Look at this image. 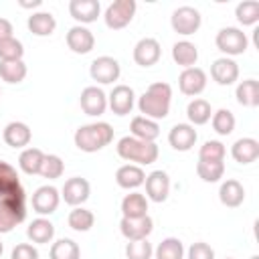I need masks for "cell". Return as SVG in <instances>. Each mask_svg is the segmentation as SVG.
Listing matches in <instances>:
<instances>
[{
    "instance_id": "cell-22",
    "label": "cell",
    "mask_w": 259,
    "mask_h": 259,
    "mask_svg": "<svg viewBox=\"0 0 259 259\" xmlns=\"http://www.w3.org/2000/svg\"><path fill=\"white\" fill-rule=\"evenodd\" d=\"M22 192H24V188L20 186L16 168L10 166L8 162L0 160V200L2 198H8V196L22 194Z\"/></svg>"
},
{
    "instance_id": "cell-29",
    "label": "cell",
    "mask_w": 259,
    "mask_h": 259,
    "mask_svg": "<svg viewBox=\"0 0 259 259\" xmlns=\"http://www.w3.org/2000/svg\"><path fill=\"white\" fill-rule=\"evenodd\" d=\"M148 214V198L142 192H130L121 200V217L125 219H140Z\"/></svg>"
},
{
    "instance_id": "cell-37",
    "label": "cell",
    "mask_w": 259,
    "mask_h": 259,
    "mask_svg": "<svg viewBox=\"0 0 259 259\" xmlns=\"http://www.w3.org/2000/svg\"><path fill=\"white\" fill-rule=\"evenodd\" d=\"M235 16L239 24L243 26H253L259 22V2L257 0H243L235 8Z\"/></svg>"
},
{
    "instance_id": "cell-6",
    "label": "cell",
    "mask_w": 259,
    "mask_h": 259,
    "mask_svg": "<svg viewBox=\"0 0 259 259\" xmlns=\"http://www.w3.org/2000/svg\"><path fill=\"white\" fill-rule=\"evenodd\" d=\"M136 8H138L136 0H115V2H111L105 8V14H103V20H105L107 28H111V30L125 28L134 20Z\"/></svg>"
},
{
    "instance_id": "cell-16",
    "label": "cell",
    "mask_w": 259,
    "mask_h": 259,
    "mask_svg": "<svg viewBox=\"0 0 259 259\" xmlns=\"http://www.w3.org/2000/svg\"><path fill=\"white\" fill-rule=\"evenodd\" d=\"M119 231L127 241H142L148 239L150 233L154 231V221L150 214L140 217V219H125L121 217L119 221Z\"/></svg>"
},
{
    "instance_id": "cell-41",
    "label": "cell",
    "mask_w": 259,
    "mask_h": 259,
    "mask_svg": "<svg viewBox=\"0 0 259 259\" xmlns=\"http://www.w3.org/2000/svg\"><path fill=\"white\" fill-rule=\"evenodd\" d=\"M196 174L204 182H210V184L219 182L225 176V162H204V160H198L196 162Z\"/></svg>"
},
{
    "instance_id": "cell-3",
    "label": "cell",
    "mask_w": 259,
    "mask_h": 259,
    "mask_svg": "<svg viewBox=\"0 0 259 259\" xmlns=\"http://www.w3.org/2000/svg\"><path fill=\"white\" fill-rule=\"evenodd\" d=\"M117 156L125 162H136V166H148L152 162L158 160V146L156 142H144V140H138L134 136H123L117 146Z\"/></svg>"
},
{
    "instance_id": "cell-14",
    "label": "cell",
    "mask_w": 259,
    "mask_h": 259,
    "mask_svg": "<svg viewBox=\"0 0 259 259\" xmlns=\"http://www.w3.org/2000/svg\"><path fill=\"white\" fill-rule=\"evenodd\" d=\"M136 105V93L130 85H115L107 95V107L115 115H127Z\"/></svg>"
},
{
    "instance_id": "cell-5",
    "label": "cell",
    "mask_w": 259,
    "mask_h": 259,
    "mask_svg": "<svg viewBox=\"0 0 259 259\" xmlns=\"http://www.w3.org/2000/svg\"><path fill=\"white\" fill-rule=\"evenodd\" d=\"M214 45L221 53H225V57H237V55H243L249 47V38L247 34L237 28V26H225L217 32V38H214Z\"/></svg>"
},
{
    "instance_id": "cell-33",
    "label": "cell",
    "mask_w": 259,
    "mask_h": 259,
    "mask_svg": "<svg viewBox=\"0 0 259 259\" xmlns=\"http://www.w3.org/2000/svg\"><path fill=\"white\" fill-rule=\"evenodd\" d=\"M235 97L243 107H257L259 105V81L257 79H245L237 85Z\"/></svg>"
},
{
    "instance_id": "cell-12",
    "label": "cell",
    "mask_w": 259,
    "mask_h": 259,
    "mask_svg": "<svg viewBox=\"0 0 259 259\" xmlns=\"http://www.w3.org/2000/svg\"><path fill=\"white\" fill-rule=\"evenodd\" d=\"M132 57H134L136 65H140V67H152V65H156L160 61L162 47H160V42L154 36H144V38H140L136 42Z\"/></svg>"
},
{
    "instance_id": "cell-48",
    "label": "cell",
    "mask_w": 259,
    "mask_h": 259,
    "mask_svg": "<svg viewBox=\"0 0 259 259\" xmlns=\"http://www.w3.org/2000/svg\"><path fill=\"white\" fill-rule=\"evenodd\" d=\"M18 4H20L22 8H38L42 2H40V0H32V2H24V0H18Z\"/></svg>"
},
{
    "instance_id": "cell-21",
    "label": "cell",
    "mask_w": 259,
    "mask_h": 259,
    "mask_svg": "<svg viewBox=\"0 0 259 259\" xmlns=\"http://www.w3.org/2000/svg\"><path fill=\"white\" fill-rule=\"evenodd\" d=\"M2 138H4L6 146H10L14 150H24L32 140V132L24 121H10L2 130Z\"/></svg>"
},
{
    "instance_id": "cell-7",
    "label": "cell",
    "mask_w": 259,
    "mask_h": 259,
    "mask_svg": "<svg viewBox=\"0 0 259 259\" xmlns=\"http://www.w3.org/2000/svg\"><path fill=\"white\" fill-rule=\"evenodd\" d=\"M202 24V16L194 6H178L170 16V26L176 34L190 36Z\"/></svg>"
},
{
    "instance_id": "cell-35",
    "label": "cell",
    "mask_w": 259,
    "mask_h": 259,
    "mask_svg": "<svg viewBox=\"0 0 259 259\" xmlns=\"http://www.w3.org/2000/svg\"><path fill=\"white\" fill-rule=\"evenodd\" d=\"M67 223L73 231L77 233H87L93 223H95V214L89 210V208H83V206H73V210L69 212L67 217Z\"/></svg>"
},
{
    "instance_id": "cell-26",
    "label": "cell",
    "mask_w": 259,
    "mask_h": 259,
    "mask_svg": "<svg viewBox=\"0 0 259 259\" xmlns=\"http://www.w3.org/2000/svg\"><path fill=\"white\" fill-rule=\"evenodd\" d=\"M26 237L34 245H47L55 237V225L47 217H38L26 227Z\"/></svg>"
},
{
    "instance_id": "cell-34",
    "label": "cell",
    "mask_w": 259,
    "mask_h": 259,
    "mask_svg": "<svg viewBox=\"0 0 259 259\" xmlns=\"http://www.w3.org/2000/svg\"><path fill=\"white\" fill-rule=\"evenodd\" d=\"M154 259H184V245L176 237H166L154 249Z\"/></svg>"
},
{
    "instance_id": "cell-39",
    "label": "cell",
    "mask_w": 259,
    "mask_h": 259,
    "mask_svg": "<svg viewBox=\"0 0 259 259\" xmlns=\"http://www.w3.org/2000/svg\"><path fill=\"white\" fill-rule=\"evenodd\" d=\"M28 69L24 65V61H10V63H0V79L10 83V85H16L20 81H24Z\"/></svg>"
},
{
    "instance_id": "cell-19",
    "label": "cell",
    "mask_w": 259,
    "mask_h": 259,
    "mask_svg": "<svg viewBox=\"0 0 259 259\" xmlns=\"http://www.w3.org/2000/svg\"><path fill=\"white\" fill-rule=\"evenodd\" d=\"M210 77H212V81H217L223 87L233 85L239 79V65H237V61L235 59H229V57H221V59L212 61V65H210Z\"/></svg>"
},
{
    "instance_id": "cell-32",
    "label": "cell",
    "mask_w": 259,
    "mask_h": 259,
    "mask_svg": "<svg viewBox=\"0 0 259 259\" xmlns=\"http://www.w3.org/2000/svg\"><path fill=\"white\" fill-rule=\"evenodd\" d=\"M42 160H45V152L40 148H24L18 156V166L24 174L34 176V174H40Z\"/></svg>"
},
{
    "instance_id": "cell-47",
    "label": "cell",
    "mask_w": 259,
    "mask_h": 259,
    "mask_svg": "<svg viewBox=\"0 0 259 259\" xmlns=\"http://www.w3.org/2000/svg\"><path fill=\"white\" fill-rule=\"evenodd\" d=\"M12 32H14V28H12V22H10L8 18H0V40L14 36Z\"/></svg>"
},
{
    "instance_id": "cell-15",
    "label": "cell",
    "mask_w": 259,
    "mask_h": 259,
    "mask_svg": "<svg viewBox=\"0 0 259 259\" xmlns=\"http://www.w3.org/2000/svg\"><path fill=\"white\" fill-rule=\"evenodd\" d=\"M146 198L152 202H164L170 194V176L164 170H154L146 176Z\"/></svg>"
},
{
    "instance_id": "cell-13",
    "label": "cell",
    "mask_w": 259,
    "mask_h": 259,
    "mask_svg": "<svg viewBox=\"0 0 259 259\" xmlns=\"http://www.w3.org/2000/svg\"><path fill=\"white\" fill-rule=\"evenodd\" d=\"M206 73L200 67H188L180 73L178 77V87L184 95L188 97H196L206 89Z\"/></svg>"
},
{
    "instance_id": "cell-27",
    "label": "cell",
    "mask_w": 259,
    "mask_h": 259,
    "mask_svg": "<svg viewBox=\"0 0 259 259\" xmlns=\"http://www.w3.org/2000/svg\"><path fill=\"white\" fill-rule=\"evenodd\" d=\"M26 26L34 36H51L55 32V28H57V20H55V16L51 12L40 10V12H32L28 16Z\"/></svg>"
},
{
    "instance_id": "cell-1",
    "label": "cell",
    "mask_w": 259,
    "mask_h": 259,
    "mask_svg": "<svg viewBox=\"0 0 259 259\" xmlns=\"http://www.w3.org/2000/svg\"><path fill=\"white\" fill-rule=\"evenodd\" d=\"M170 103H172V87L166 81H156L148 85V89L140 95L138 99V109L144 117L148 119H164L170 113Z\"/></svg>"
},
{
    "instance_id": "cell-11",
    "label": "cell",
    "mask_w": 259,
    "mask_h": 259,
    "mask_svg": "<svg viewBox=\"0 0 259 259\" xmlns=\"http://www.w3.org/2000/svg\"><path fill=\"white\" fill-rule=\"evenodd\" d=\"M89 194H91V184L81 176H73V178L65 180V184L61 188V198L69 206H81L83 202H87Z\"/></svg>"
},
{
    "instance_id": "cell-51",
    "label": "cell",
    "mask_w": 259,
    "mask_h": 259,
    "mask_svg": "<svg viewBox=\"0 0 259 259\" xmlns=\"http://www.w3.org/2000/svg\"><path fill=\"white\" fill-rule=\"evenodd\" d=\"M225 259H233V257H225Z\"/></svg>"
},
{
    "instance_id": "cell-31",
    "label": "cell",
    "mask_w": 259,
    "mask_h": 259,
    "mask_svg": "<svg viewBox=\"0 0 259 259\" xmlns=\"http://www.w3.org/2000/svg\"><path fill=\"white\" fill-rule=\"evenodd\" d=\"M186 117H188V123L190 125H204L212 117V107H210V103L206 99L194 97L186 105Z\"/></svg>"
},
{
    "instance_id": "cell-36",
    "label": "cell",
    "mask_w": 259,
    "mask_h": 259,
    "mask_svg": "<svg viewBox=\"0 0 259 259\" xmlns=\"http://www.w3.org/2000/svg\"><path fill=\"white\" fill-rule=\"evenodd\" d=\"M49 259H81V249L73 239H59L51 245Z\"/></svg>"
},
{
    "instance_id": "cell-43",
    "label": "cell",
    "mask_w": 259,
    "mask_h": 259,
    "mask_svg": "<svg viewBox=\"0 0 259 259\" xmlns=\"http://www.w3.org/2000/svg\"><path fill=\"white\" fill-rule=\"evenodd\" d=\"M65 172V162L61 160V156L57 154H45L42 166H40V176L49 178V180H57L61 178Z\"/></svg>"
},
{
    "instance_id": "cell-17",
    "label": "cell",
    "mask_w": 259,
    "mask_h": 259,
    "mask_svg": "<svg viewBox=\"0 0 259 259\" xmlns=\"http://www.w3.org/2000/svg\"><path fill=\"white\" fill-rule=\"evenodd\" d=\"M65 40H67V47H69L75 55H87V53H91L93 47H95V36H93V32H91L87 26H81V24L71 26L69 32H67V36H65Z\"/></svg>"
},
{
    "instance_id": "cell-42",
    "label": "cell",
    "mask_w": 259,
    "mask_h": 259,
    "mask_svg": "<svg viewBox=\"0 0 259 259\" xmlns=\"http://www.w3.org/2000/svg\"><path fill=\"white\" fill-rule=\"evenodd\" d=\"M225 154H227V148L223 142L219 140H208L200 146L198 150V160H204V162H223L225 160Z\"/></svg>"
},
{
    "instance_id": "cell-30",
    "label": "cell",
    "mask_w": 259,
    "mask_h": 259,
    "mask_svg": "<svg viewBox=\"0 0 259 259\" xmlns=\"http://www.w3.org/2000/svg\"><path fill=\"white\" fill-rule=\"evenodd\" d=\"M172 59L176 65H180L182 69H188V67H194L196 61H198V49L194 42L190 40H178L174 42L172 47Z\"/></svg>"
},
{
    "instance_id": "cell-10",
    "label": "cell",
    "mask_w": 259,
    "mask_h": 259,
    "mask_svg": "<svg viewBox=\"0 0 259 259\" xmlns=\"http://www.w3.org/2000/svg\"><path fill=\"white\" fill-rule=\"evenodd\" d=\"M79 105L83 109L85 115H91V117H99L105 113L107 109V95L101 87L97 85H89L81 91V97H79Z\"/></svg>"
},
{
    "instance_id": "cell-24",
    "label": "cell",
    "mask_w": 259,
    "mask_h": 259,
    "mask_svg": "<svg viewBox=\"0 0 259 259\" xmlns=\"http://www.w3.org/2000/svg\"><path fill=\"white\" fill-rule=\"evenodd\" d=\"M231 156L239 164H253L259 158V142L255 138H239L231 146Z\"/></svg>"
},
{
    "instance_id": "cell-28",
    "label": "cell",
    "mask_w": 259,
    "mask_h": 259,
    "mask_svg": "<svg viewBox=\"0 0 259 259\" xmlns=\"http://www.w3.org/2000/svg\"><path fill=\"white\" fill-rule=\"evenodd\" d=\"M130 132L134 138L144 140V142H156L160 136V125L154 119H148L144 115H136L130 123Z\"/></svg>"
},
{
    "instance_id": "cell-50",
    "label": "cell",
    "mask_w": 259,
    "mask_h": 259,
    "mask_svg": "<svg viewBox=\"0 0 259 259\" xmlns=\"http://www.w3.org/2000/svg\"><path fill=\"white\" fill-rule=\"evenodd\" d=\"M249 259H259V255H251V257H249Z\"/></svg>"
},
{
    "instance_id": "cell-2",
    "label": "cell",
    "mask_w": 259,
    "mask_h": 259,
    "mask_svg": "<svg viewBox=\"0 0 259 259\" xmlns=\"http://www.w3.org/2000/svg\"><path fill=\"white\" fill-rule=\"evenodd\" d=\"M113 140V127L107 121H95V123H85L77 127L73 142L81 152L93 154L109 146Z\"/></svg>"
},
{
    "instance_id": "cell-9",
    "label": "cell",
    "mask_w": 259,
    "mask_h": 259,
    "mask_svg": "<svg viewBox=\"0 0 259 259\" xmlns=\"http://www.w3.org/2000/svg\"><path fill=\"white\" fill-rule=\"evenodd\" d=\"M59 202H61V192L51 186V184H45V186H38L34 192H32V198H30V204H32V210L40 217H49L53 214L57 208H59Z\"/></svg>"
},
{
    "instance_id": "cell-46",
    "label": "cell",
    "mask_w": 259,
    "mask_h": 259,
    "mask_svg": "<svg viewBox=\"0 0 259 259\" xmlns=\"http://www.w3.org/2000/svg\"><path fill=\"white\" fill-rule=\"evenodd\" d=\"M10 259H38V251L32 243H18L12 249Z\"/></svg>"
},
{
    "instance_id": "cell-18",
    "label": "cell",
    "mask_w": 259,
    "mask_h": 259,
    "mask_svg": "<svg viewBox=\"0 0 259 259\" xmlns=\"http://www.w3.org/2000/svg\"><path fill=\"white\" fill-rule=\"evenodd\" d=\"M196 140H198V134H196L194 125H190V123H176L168 132V144L176 152H188V150H192V146L196 144Z\"/></svg>"
},
{
    "instance_id": "cell-49",
    "label": "cell",
    "mask_w": 259,
    "mask_h": 259,
    "mask_svg": "<svg viewBox=\"0 0 259 259\" xmlns=\"http://www.w3.org/2000/svg\"><path fill=\"white\" fill-rule=\"evenodd\" d=\"M2 251H4V245H2V241H0V257H2Z\"/></svg>"
},
{
    "instance_id": "cell-52",
    "label": "cell",
    "mask_w": 259,
    "mask_h": 259,
    "mask_svg": "<svg viewBox=\"0 0 259 259\" xmlns=\"http://www.w3.org/2000/svg\"><path fill=\"white\" fill-rule=\"evenodd\" d=\"M0 95H2V91H0Z\"/></svg>"
},
{
    "instance_id": "cell-45",
    "label": "cell",
    "mask_w": 259,
    "mask_h": 259,
    "mask_svg": "<svg viewBox=\"0 0 259 259\" xmlns=\"http://www.w3.org/2000/svg\"><path fill=\"white\" fill-rule=\"evenodd\" d=\"M186 259H214V249L204 241L192 243L186 251Z\"/></svg>"
},
{
    "instance_id": "cell-23",
    "label": "cell",
    "mask_w": 259,
    "mask_h": 259,
    "mask_svg": "<svg viewBox=\"0 0 259 259\" xmlns=\"http://www.w3.org/2000/svg\"><path fill=\"white\" fill-rule=\"evenodd\" d=\"M146 180V172L142 166H136V164H123L117 168L115 172V182L119 188H125V190H136L144 184Z\"/></svg>"
},
{
    "instance_id": "cell-25",
    "label": "cell",
    "mask_w": 259,
    "mask_h": 259,
    "mask_svg": "<svg viewBox=\"0 0 259 259\" xmlns=\"http://www.w3.org/2000/svg\"><path fill=\"white\" fill-rule=\"evenodd\" d=\"M219 200H221V204H225L229 208L241 206L243 200H245V188H243V184L239 180H235V178H227L221 184V188H219Z\"/></svg>"
},
{
    "instance_id": "cell-44",
    "label": "cell",
    "mask_w": 259,
    "mask_h": 259,
    "mask_svg": "<svg viewBox=\"0 0 259 259\" xmlns=\"http://www.w3.org/2000/svg\"><path fill=\"white\" fill-rule=\"evenodd\" d=\"M125 257L127 259H152L154 257V247L148 239L142 241H127L125 245Z\"/></svg>"
},
{
    "instance_id": "cell-8",
    "label": "cell",
    "mask_w": 259,
    "mask_h": 259,
    "mask_svg": "<svg viewBox=\"0 0 259 259\" xmlns=\"http://www.w3.org/2000/svg\"><path fill=\"white\" fill-rule=\"evenodd\" d=\"M89 75H91V79L97 81L99 85H109V83L117 81L119 75H121L119 61L113 59V57H107V55L97 57V59L91 63V67H89Z\"/></svg>"
},
{
    "instance_id": "cell-4",
    "label": "cell",
    "mask_w": 259,
    "mask_h": 259,
    "mask_svg": "<svg viewBox=\"0 0 259 259\" xmlns=\"http://www.w3.org/2000/svg\"><path fill=\"white\" fill-rule=\"evenodd\" d=\"M24 219H26L24 192L0 200V235L10 233V231H12L16 225H20Z\"/></svg>"
},
{
    "instance_id": "cell-20",
    "label": "cell",
    "mask_w": 259,
    "mask_h": 259,
    "mask_svg": "<svg viewBox=\"0 0 259 259\" xmlns=\"http://www.w3.org/2000/svg\"><path fill=\"white\" fill-rule=\"evenodd\" d=\"M69 14L81 26H85V24H91L97 20V16L101 14V4H99V0H71Z\"/></svg>"
},
{
    "instance_id": "cell-38",
    "label": "cell",
    "mask_w": 259,
    "mask_h": 259,
    "mask_svg": "<svg viewBox=\"0 0 259 259\" xmlns=\"http://www.w3.org/2000/svg\"><path fill=\"white\" fill-rule=\"evenodd\" d=\"M210 123H212V130H214L219 136H229V134H233V130H235V123H237V121H235V115H233V111H231V109L221 107V109L212 111Z\"/></svg>"
},
{
    "instance_id": "cell-40",
    "label": "cell",
    "mask_w": 259,
    "mask_h": 259,
    "mask_svg": "<svg viewBox=\"0 0 259 259\" xmlns=\"http://www.w3.org/2000/svg\"><path fill=\"white\" fill-rule=\"evenodd\" d=\"M22 57H24V45L16 36L0 40V63L22 61Z\"/></svg>"
}]
</instances>
